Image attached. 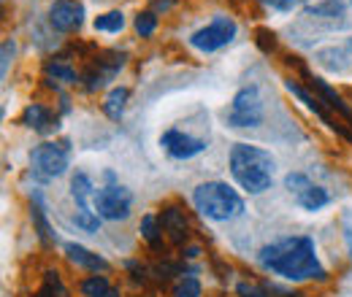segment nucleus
Here are the masks:
<instances>
[{"label": "nucleus", "mask_w": 352, "mask_h": 297, "mask_svg": "<svg viewBox=\"0 0 352 297\" xmlns=\"http://www.w3.org/2000/svg\"><path fill=\"white\" fill-rule=\"evenodd\" d=\"M46 71L54 76V79H63V82H68V84H74L76 82V71H71L68 65H63V62H49L46 65Z\"/></svg>", "instance_id": "nucleus-24"}, {"label": "nucleus", "mask_w": 352, "mask_h": 297, "mask_svg": "<svg viewBox=\"0 0 352 297\" xmlns=\"http://www.w3.org/2000/svg\"><path fill=\"white\" fill-rule=\"evenodd\" d=\"M174 297H201V281L192 278V276H184V278L176 284Z\"/></svg>", "instance_id": "nucleus-21"}, {"label": "nucleus", "mask_w": 352, "mask_h": 297, "mask_svg": "<svg viewBox=\"0 0 352 297\" xmlns=\"http://www.w3.org/2000/svg\"><path fill=\"white\" fill-rule=\"evenodd\" d=\"M65 252H68V259H71L74 265H82V268H87V270H92V273H103V270H109V262H106L103 257H98L95 252H89V249H85V246H79V243H68Z\"/></svg>", "instance_id": "nucleus-13"}, {"label": "nucleus", "mask_w": 352, "mask_h": 297, "mask_svg": "<svg viewBox=\"0 0 352 297\" xmlns=\"http://www.w3.org/2000/svg\"><path fill=\"white\" fill-rule=\"evenodd\" d=\"M344 238H347V249H350V254H352V227L347 224V233H344Z\"/></svg>", "instance_id": "nucleus-29"}, {"label": "nucleus", "mask_w": 352, "mask_h": 297, "mask_svg": "<svg viewBox=\"0 0 352 297\" xmlns=\"http://www.w3.org/2000/svg\"><path fill=\"white\" fill-rule=\"evenodd\" d=\"M195 209L204 213L206 219L214 222H228L236 219L239 213L244 211V200L236 195V189H230L222 181H206L192 192Z\"/></svg>", "instance_id": "nucleus-3"}, {"label": "nucleus", "mask_w": 352, "mask_h": 297, "mask_svg": "<svg viewBox=\"0 0 352 297\" xmlns=\"http://www.w3.org/2000/svg\"><path fill=\"white\" fill-rule=\"evenodd\" d=\"M160 146H163L174 160H190V157H195V154H201V152L206 149V141H204V138H192V135H187V132H182V130L171 128L163 132Z\"/></svg>", "instance_id": "nucleus-10"}, {"label": "nucleus", "mask_w": 352, "mask_h": 297, "mask_svg": "<svg viewBox=\"0 0 352 297\" xmlns=\"http://www.w3.org/2000/svg\"><path fill=\"white\" fill-rule=\"evenodd\" d=\"M233 38H236V22L228 19V16H217L212 25L201 27L198 33H192L190 43L195 49H201V51H217L222 46H228Z\"/></svg>", "instance_id": "nucleus-9"}, {"label": "nucleus", "mask_w": 352, "mask_h": 297, "mask_svg": "<svg viewBox=\"0 0 352 297\" xmlns=\"http://www.w3.org/2000/svg\"><path fill=\"white\" fill-rule=\"evenodd\" d=\"M274 157L271 152H265L261 146H250V143H236L230 149V173L239 181L241 189H247L250 195H261L271 187L274 181Z\"/></svg>", "instance_id": "nucleus-2"}, {"label": "nucleus", "mask_w": 352, "mask_h": 297, "mask_svg": "<svg viewBox=\"0 0 352 297\" xmlns=\"http://www.w3.org/2000/svg\"><path fill=\"white\" fill-rule=\"evenodd\" d=\"M92 203H95L98 216H103L109 222H120V219H128V213H131L133 195L120 184H106L103 189L95 192Z\"/></svg>", "instance_id": "nucleus-5"}, {"label": "nucleus", "mask_w": 352, "mask_h": 297, "mask_svg": "<svg viewBox=\"0 0 352 297\" xmlns=\"http://www.w3.org/2000/svg\"><path fill=\"white\" fill-rule=\"evenodd\" d=\"M285 86H287V89H290V92H293V95H296V97H298V100H301V103L307 106L309 111H311V114H314V117H317V119H320V122H322L325 128L333 130V132H339V135H344L347 141H352V130L342 128V125H339V122H336V119H333V117H331V114H328V111H325V108L320 106V103H322L320 97L309 95L307 89H304V86H298L296 82H293V79H290V82H285Z\"/></svg>", "instance_id": "nucleus-12"}, {"label": "nucleus", "mask_w": 352, "mask_h": 297, "mask_svg": "<svg viewBox=\"0 0 352 297\" xmlns=\"http://www.w3.org/2000/svg\"><path fill=\"white\" fill-rule=\"evenodd\" d=\"M122 27H125V16L120 11H109L95 19V30H100V33H120Z\"/></svg>", "instance_id": "nucleus-18"}, {"label": "nucleus", "mask_w": 352, "mask_h": 297, "mask_svg": "<svg viewBox=\"0 0 352 297\" xmlns=\"http://www.w3.org/2000/svg\"><path fill=\"white\" fill-rule=\"evenodd\" d=\"M239 297H268V292L255 284H239Z\"/></svg>", "instance_id": "nucleus-26"}, {"label": "nucleus", "mask_w": 352, "mask_h": 297, "mask_svg": "<svg viewBox=\"0 0 352 297\" xmlns=\"http://www.w3.org/2000/svg\"><path fill=\"white\" fill-rule=\"evenodd\" d=\"M38 297H60V295H54V289H52V287H44V292H41Z\"/></svg>", "instance_id": "nucleus-30"}, {"label": "nucleus", "mask_w": 352, "mask_h": 297, "mask_svg": "<svg viewBox=\"0 0 352 297\" xmlns=\"http://www.w3.org/2000/svg\"><path fill=\"white\" fill-rule=\"evenodd\" d=\"M160 233H163V230H157V219H155L152 213H146V216L141 219V235H144L152 246H157V243H160Z\"/></svg>", "instance_id": "nucleus-20"}, {"label": "nucleus", "mask_w": 352, "mask_h": 297, "mask_svg": "<svg viewBox=\"0 0 352 297\" xmlns=\"http://www.w3.org/2000/svg\"><path fill=\"white\" fill-rule=\"evenodd\" d=\"M160 230H166L171 235V241L182 243L187 241V219L179 209H166L160 213Z\"/></svg>", "instance_id": "nucleus-14"}, {"label": "nucleus", "mask_w": 352, "mask_h": 297, "mask_svg": "<svg viewBox=\"0 0 352 297\" xmlns=\"http://www.w3.org/2000/svg\"><path fill=\"white\" fill-rule=\"evenodd\" d=\"M103 297H120V292H117V289H111L109 295H103Z\"/></svg>", "instance_id": "nucleus-31"}, {"label": "nucleus", "mask_w": 352, "mask_h": 297, "mask_svg": "<svg viewBox=\"0 0 352 297\" xmlns=\"http://www.w3.org/2000/svg\"><path fill=\"white\" fill-rule=\"evenodd\" d=\"M285 187L290 189V195L296 198V203L307 211H320L322 206H328V192L322 187H317L314 181H309V176L304 173H287Z\"/></svg>", "instance_id": "nucleus-8"}, {"label": "nucleus", "mask_w": 352, "mask_h": 297, "mask_svg": "<svg viewBox=\"0 0 352 297\" xmlns=\"http://www.w3.org/2000/svg\"><path fill=\"white\" fill-rule=\"evenodd\" d=\"M309 82H311V89H317V95H320L322 100H328V106H331L333 111H339V114H342V117L347 119V125L352 128V108H350V106H347V103H344V100H342V97H339V95H336V92H333L331 86L325 84L322 79L311 76Z\"/></svg>", "instance_id": "nucleus-15"}, {"label": "nucleus", "mask_w": 352, "mask_h": 297, "mask_svg": "<svg viewBox=\"0 0 352 297\" xmlns=\"http://www.w3.org/2000/svg\"><path fill=\"white\" fill-rule=\"evenodd\" d=\"M155 27H157V16L152 14V11H144V14H138L135 16V30H138V36H152L155 33Z\"/></svg>", "instance_id": "nucleus-23"}, {"label": "nucleus", "mask_w": 352, "mask_h": 297, "mask_svg": "<svg viewBox=\"0 0 352 297\" xmlns=\"http://www.w3.org/2000/svg\"><path fill=\"white\" fill-rule=\"evenodd\" d=\"M261 265L265 270L287 278V281H304V278H325V268L317 259L314 241L307 235L282 238L261 249Z\"/></svg>", "instance_id": "nucleus-1"}, {"label": "nucleus", "mask_w": 352, "mask_h": 297, "mask_svg": "<svg viewBox=\"0 0 352 297\" xmlns=\"http://www.w3.org/2000/svg\"><path fill=\"white\" fill-rule=\"evenodd\" d=\"M111 292V287H109V281L103 278V276H89L82 281V295L85 297H103Z\"/></svg>", "instance_id": "nucleus-19"}, {"label": "nucleus", "mask_w": 352, "mask_h": 297, "mask_svg": "<svg viewBox=\"0 0 352 297\" xmlns=\"http://www.w3.org/2000/svg\"><path fill=\"white\" fill-rule=\"evenodd\" d=\"M33 219H36V224H38V233H41V238H49V224H46L44 219V206H41V198L36 195L33 198Z\"/></svg>", "instance_id": "nucleus-25"}, {"label": "nucleus", "mask_w": 352, "mask_h": 297, "mask_svg": "<svg viewBox=\"0 0 352 297\" xmlns=\"http://www.w3.org/2000/svg\"><path fill=\"white\" fill-rule=\"evenodd\" d=\"M68 168V149L65 146H57V143H41L36 146V152L30 154V170L36 178L49 181L60 173H65Z\"/></svg>", "instance_id": "nucleus-6"}, {"label": "nucleus", "mask_w": 352, "mask_h": 297, "mask_svg": "<svg viewBox=\"0 0 352 297\" xmlns=\"http://www.w3.org/2000/svg\"><path fill=\"white\" fill-rule=\"evenodd\" d=\"M263 122V100L258 86H244L236 92L230 108H228V125L230 128H258Z\"/></svg>", "instance_id": "nucleus-4"}, {"label": "nucleus", "mask_w": 352, "mask_h": 297, "mask_svg": "<svg viewBox=\"0 0 352 297\" xmlns=\"http://www.w3.org/2000/svg\"><path fill=\"white\" fill-rule=\"evenodd\" d=\"M263 3H268V5H274V8H279V11H290L298 0H263Z\"/></svg>", "instance_id": "nucleus-28"}, {"label": "nucleus", "mask_w": 352, "mask_h": 297, "mask_svg": "<svg viewBox=\"0 0 352 297\" xmlns=\"http://www.w3.org/2000/svg\"><path fill=\"white\" fill-rule=\"evenodd\" d=\"M125 103H128V89L125 86H117L106 95V103H103V111L109 119H120L122 111H125Z\"/></svg>", "instance_id": "nucleus-16"}, {"label": "nucleus", "mask_w": 352, "mask_h": 297, "mask_svg": "<svg viewBox=\"0 0 352 297\" xmlns=\"http://www.w3.org/2000/svg\"><path fill=\"white\" fill-rule=\"evenodd\" d=\"M22 122H25L28 128L46 130V128H49V111H46L44 106L33 103V106H28V108H25V114H22Z\"/></svg>", "instance_id": "nucleus-17"}, {"label": "nucleus", "mask_w": 352, "mask_h": 297, "mask_svg": "<svg viewBox=\"0 0 352 297\" xmlns=\"http://www.w3.org/2000/svg\"><path fill=\"white\" fill-rule=\"evenodd\" d=\"M71 195H74V200H76V227H82V230H87V233H95L98 230V216L92 211L95 209V203H89V200H95V189H92V181H89L87 173H76L74 176V181H71Z\"/></svg>", "instance_id": "nucleus-7"}, {"label": "nucleus", "mask_w": 352, "mask_h": 297, "mask_svg": "<svg viewBox=\"0 0 352 297\" xmlns=\"http://www.w3.org/2000/svg\"><path fill=\"white\" fill-rule=\"evenodd\" d=\"M309 14L311 16H344V8L339 0H325L322 5H311Z\"/></svg>", "instance_id": "nucleus-22"}, {"label": "nucleus", "mask_w": 352, "mask_h": 297, "mask_svg": "<svg viewBox=\"0 0 352 297\" xmlns=\"http://www.w3.org/2000/svg\"><path fill=\"white\" fill-rule=\"evenodd\" d=\"M14 57V43L6 41L3 43V62H0V71H3V76H6V71H8V60Z\"/></svg>", "instance_id": "nucleus-27"}, {"label": "nucleus", "mask_w": 352, "mask_h": 297, "mask_svg": "<svg viewBox=\"0 0 352 297\" xmlns=\"http://www.w3.org/2000/svg\"><path fill=\"white\" fill-rule=\"evenodd\" d=\"M49 22L54 30L60 33H71L76 27H82L85 22V5L79 0H54L49 8Z\"/></svg>", "instance_id": "nucleus-11"}]
</instances>
